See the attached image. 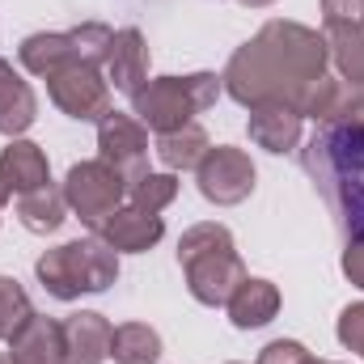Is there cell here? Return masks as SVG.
<instances>
[{"mask_svg":"<svg viewBox=\"0 0 364 364\" xmlns=\"http://www.w3.org/2000/svg\"><path fill=\"white\" fill-rule=\"evenodd\" d=\"M326 73V38L296 26V21H267L255 43H246L229 68L225 81L229 93L259 110V106H288L301 114L305 93Z\"/></svg>","mask_w":364,"mask_h":364,"instance_id":"cell-1","label":"cell"},{"mask_svg":"<svg viewBox=\"0 0 364 364\" xmlns=\"http://www.w3.org/2000/svg\"><path fill=\"white\" fill-rule=\"evenodd\" d=\"M305 170L331 203L339 229L364 237V123L322 127L305 149Z\"/></svg>","mask_w":364,"mask_h":364,"instance_id":"cell-2","label":"cell"},{"mask_svg":"<svg viewBox=\"0 0 364 364\" xmlns=\"http://www.w3.org/2000/svg\"><path fill=\"white\" fill-rule=\"evenodd\" d=\"M178 263L186 272V288L203 305H229L237 284L246 279V267L233 250V237L225 225H195L178 242Z\"/></svg>","mask_w":364,"mask_h":364,"instance_id":"cell-3","label":"cell"},{"mask_svg":"<svg viewBox=\"0 0 364 364\" xmlns=\"http://www.w3.org/2000/svg\"><path fill=\"white\" fill-rule=\"evenodd\" d=\"M119 275V255L102 242V237H85V242H68L60 250H47L38 259V279L51 296L73 301L81 292H102L110 288Z\"/></svg>","mask_w":364,"mask_h":364,"instance_id":"cell-4","label":"cell"},{"mask_svg":"<svg viewBox=\"0 0 364 364\" xmlns=\"http://www.w3.org/2000/svg\"><path fill=\"white\" fill-rule=\"evenodd\" d=\"M220 93V81L212 73H195V77H157L136 93V119L153 132H178L191 123V114H199L203 106H212Z\"/></svg>","mask_w":364,"mask_h":364,"instance_id":"cell-5","label":"cell"},{"mask_svg":"<svg viewBox=\"0 0 364 364\" xmlns=\"http://www.w3.org/2000/svg\"><path fill=\"white\" fill-rule=\"evenodd\" d=\"M123 195H127V182L119 178V170H110L102 157L73 166V170H68V182H64L68 208H73L85 225H93V229H97L110 212H119Z\"/></svg>","mask_w":364,"mask_h":364,"instance_id":"cell-6","label":"cell"},{"mask_svg":"<svg viewBox=\"0 0 364 364\" xmlns=\"http://www.w3.org/2000/svg\"><path fill=\"white\" fill-rule=\"evenodd\" d=\"M47 90H51V102L73 119H106L110 114V90H106L97 64L73 60V64L55 68L47 77Z\"/></svg>","mask_w":364,"mask_h":364,"instance_id":"cell-7","label":"cell"},{"mask_svg":"<svg viewBox=\"0 0 364 364\" xmlns=\"http://www.w3.org/2000/svg\"><path fill=\"white\" fill-rule=\"evenodd\" d=\"M97 144H102V161L110 170H119V178L127 186L149 174V132H144L140 119H127V114L110 110L97 127Z\"/></svg>","mask_w":364,"mask_h":364,"instance_id":"cell-8","label":"cell"},{"mask_svg":"<svg viewBox=\"0 0 364 364\" xmlns=\"http://www.w3.org/2000/svg\"><path fill=\"white\" fill-rule=\"evenodd\" d=\"M199 191L212 203H242L255 191V166L242 149H208V157L199 161Z\"/></svg>","mask_w":364,"mask_h":364,"instance_id":"cell-9","label":"cell"},{"mask_svg":"<svg viewBox=\"0 0 364 364\" xmlns=\"http://www.w3.org/2000/svg\"><path fill=\"white\" fill-rule=\"evenodd\" d=\"M301 114L322 119L326 127L364 123V85H356V81H343V77H322L314 90L305 93Z\"/></svg>","mask_w":364,"mask_h":364,"instance_id":"cell-10","label":"cell"},{"mask_svg":"<svg viewBox=\"0 0 364 364\" xmlns=\"http://www.w3.org/2000/svg\"><path fill=\"white\" fill-rule=\"evenodd\" d=\"M102 64H106V77H110L114 90L136 97L144 90V77H149V47H144L140 30H119L110 38V51H106Z\"/></svg>","mask_w":364,"mask_h":364,"instance_id":"cell-11","label":"cell"},{"mask_svg":"<svg viewBox=\"0 0 364 364\" xmlns=\"http://www.w3.org/2000/svg\"><path fill=\"white\" fill-rule=\"evenodd\" d=\"M13 343V360L17 364H64L68 360V348H64V322H51V318H26L21 331L9 339Z\"/></svg>","mask_w":364,"mask_h":364,"instance_id":"cell-12","label":"cell"},{"mask_svg":"<svg viewBox=\"0 0 364 364\" xmlns=\"http://www.w3.org/2000/svg\"><path fill=\"white\" fill-rule=\"evenodd\" d=\"M166 225L161 216L153 212H140V208H123V212H110L102 225H97V237L119 255V250H149L153 242H161Z\"/></svg>","mask_w":364,"mask_h":364,"instance_id":"cell-13","label":"cell"},{"mask_svg":"<svg viewBox=\"0 0 364 364\" xmlns=\"http://www.w3.org/2000/svg\"><path fill=\"white\" fill-rule=\"evenodd\" d=\"M47 157H43V149L38 144H30V140H13L4 153H0V186H4V195L13 199V195H26V191H38V186H47Z\"/></svg>","mask_w":364,"mask_h":364,"instance_id":"cell-14","label":"cell"},{"mask_svg":"<svg viewBox=\"0 0 364 364\" xmlns=\"http://www.w3.org/2000/svg\"><path fill=\"white\" fill-rule=\"evenodd\" d=\"M110 339H114V326L102 314H73L64 322V348L73 364H102L110 356Z\"/></svg>","mask_w":364,"mask_h":364,"instance_id":"cell-15","label":"cell"},{"mask_svg":"<svg viewBox=\"0 0 364 364\" xmlns=\"http://www.w3.org/2000/svg\"><path fill=\"white\" fill-rule=\"evenodd\" d=\"M275 309H279V292H275L272 279H242L237 284V292L229 296V318H233V326H242V331H255V326H267L275 318Z\"/></svg>","mask_w":364,"mask_h":364,"instance_id":"cell-16","label":"cell"},{"mask_svg":"<svg viewBox=\"0 0 364 364\" xmlns=\"http://www.w3.org/2000/svg\"><path fill=\"white\" fill-rule=\"evenodd\" d=\"M73 60H85V55L77 51L73 30H68V34H30V38L21 43V64H26L34 77H51L55 68H64V64H73ZM85 64H90V60H85Z\"/></svg>","mask_w":364,"mask_h":364,"instance_id":"cell-17","label":"cell"},{"mask_svg":"<svg viewBox=\"0 0 364 364\" xmlns=\"http://www.w3.org/2000/svg\"><path fill=\"white\" fill-rule=\"evenodd\" d=\"M38 114V102H34V90L0 60V132L4 136H17L34 123Z\"/></svg>","mask_w":364,"mask_h":364,"instance_id":"cell-18","label":"cell"},{"mask_svg":"<svg viewBox=\"0 0 364 364\" xmlns=\"http://www.w3.org/2000/svg\"><path fill=\"white\" fill-rule=\"evenodd\" d=\"M250 140L272 149V153H284L301 140V114L288 110V106H259L250 114Z\"/></svg>","mask_w":364,"mask_h":364,"instance_id":"cell-19","label":"cell"},{"mask_svg":"<svg viewBox=\"0 0 364 364\" xmlns=\"http://www.w3.org/2000/svg\"><path fill=\"white\" fill-rule=\"evenodd\" d=\"M64 212H68V199H64V191H55L51 182L38 186V191L17 195V216H21V225H26L30 233H55V229L64 225Z\"/></svg>","mask_w":364,"mask_h":364,"instance_id":"cell-20","label":"cell"},{"mask_svg":"<svg viewBox=\"0 0 364 364\" xmlns=\"http://www.w3.org/2000/svg\"><path fill=\"white\" fill-rule=\"evenodd\" d=\"M157 157L170 166V170H199V161L208 157V136L199 123H186L178 132H166L157 140Z\"/></svg>","mask_w":364,"mask_h":364,"instance_id":"cell-21","label":"cell"},{"mask_svg":"<svg viewBox=\"0 0 364 364\" xmlns=\"http://www.w3.org/2000/svg\"><path fill=\"white\" fill-rule=\"evenodd\" d=\"M110 356H114V364H157V356H161V335L153 326H144V322H127V326L114 331Z\"/></svg>","mask_w":364,"mask_h":364,"instance_id":"cell-22","label":"cell"},{"mask_svg":"<svg viewBox=\"0 0 364 364\" xmlns=\"http://www.w3.org/2000/svg\"><path fill=\"white\" fill-rule=\"evenodd\" d=\"M127 191H132V208L157 216V212L178 195V182H174V174H144L140 182H132Z\"/></svg>","mask_w":364,"mask_h":364,"instance_id":"cell-23","label":"cell"},{"mask_svg":"<svg viewBox=\"0 0 364 364\" xmlns=\"http://www.w3.org/2000/svg\"><path fill=\"white\" fill-rule=\"evenodd\" d=\"M26 318H30V296L21 292L17 279L0 275V339H13Z\"/></svg>","mask_w":364,"mask_h":364,"instance_id":"cell-24","label":"cell"},{"mask_svg":"<svg viewBox=\"0 0 364 364\" xmlns=\"http://www.w3.org/2000/svg\"><path fill=\"white\" fill-rule=\"evenodd\" d=\"M322 26H364V0H322Z\"/></svg>","mask_w":364,"mask_h":364,"instance_id":"cell-25","label":"cell"},{"mask_svg":"<svg viewBox=\"0 0 364 364\" xmlns=\"http://www.w3.org/2000/svg\"><path fill=\"white\" fill-rule=\"evenodd\" d=\"M339 339H343V348H352V352L364 356V305H348V309H343V318H339Z\"/></svg>","mask_w":364,"mask_h":364,"instance_id":"cell-26","label":"cell"},{"mask_svg":"<svg viewBox=\"0 0 364 364\" xmlns=\"http://www.w3.org/2000/svg\"><path fill=\"white\" fill-rule=\"evenodd\" d=\"M305 360H309V352L301 343H292V339H275L259 356V364H305Z\"/></svg>","mask_w":364,"mask_h":364,"instance_id":"cell-27","label":"cell"},{"mask_svg":"<svg viewBox=\"0 0 364 364\" xmlns=\"http://www.w3.org/2000/svg\"><path fill=\"white\" fill-rule=\"evenodd\" d=\"M343 272H348V279H352L356 288H364V237H352V242H348V250H343Z\"/></svg>","mask_w":364,"mask_h":364,"instance_id":"cell-28","label":"cell"},{"mask_svg":"<svg viewBox=\"0 0 364 364\" xmlns=\"http://www.w3.org/2000/svg\"><path fill=\"white\" fill-rule=\"evenodd\" d=\"M0 364H17V360H13V356H4V352H0Z\"/></svg>","mask_w":364,"mask_h":364,"instance_id":"cell-29","label":"cell"},{"mask_svg":"<svg viewBox=\"0 0 364 364\" xmlns=\"http://www.w3.org/2000/svg\"><path fill=\"white\" fill-rule=\"evenodd\" d=\"M242 4H272V0H242Z\"/></svg>","mask_w":364,"mask_h":364,"instance_id":"cell-30","label":"cell"},{"mask_svg":"<svg viewBox=\"0 0 364 364\" xmlns=\"http://www.w3.org/2000/svg\"><path fill=\"white\" fill-rule=\"evenodd\" d=\"M305 364H335V360H314V356H309V360H305Z\"/></svg>","mask_w":364,"mask_h":364,"instance_id":"cell-31","label":"cell"},{"mask_svg":"<svg viewBox=\"0 0 364 364\" xmlns=\"http://www.w3.org/2000/svg\"><path fill=\"white\" fill-rule=\"evenodd\" d=\"M4 199H9V195H4V186H0V203H4Z\"/></svg>","mask_w":364,"mask_h":364,"instance_id":"cell-32","label":"cell"}]
</instances>
